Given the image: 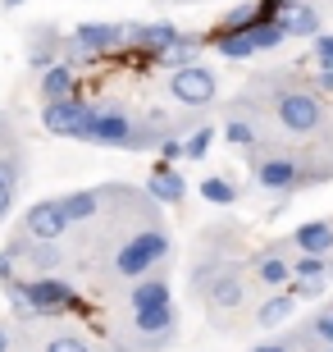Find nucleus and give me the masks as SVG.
<instances>
[{"instance_id":"obj_1","label":"nucleus","mask_w":333,"mask_h":352,"mask_svg":"<svg viewBox=\"0 0 333 352\" xmlns=\"http://www.w3.org/2000/svg\"><path fill=\"white\" fill-rule=\"evenodd\" d=\"M246 101L260 119H274V129L292 142H333V115L315 82L297 69H269L246 78Z\"/></svg>"},{"instance_id":"obj_2","label":"nucleus","mask_w":333,"mask_h":352,"mask_svg":"<svg viewBox=\"0 0 333 352\" xmlns=\"http://www.w3.org/2000/svg\"><path fill=\"white\" fill-rule=\"evenodd\" d=\"M315 142L301 146H251L246 151V165H251V183L260 192H301V188H315V183L333 179V146H324L320 156L310 151Z\"/></svg>"},{"instance_id":"obj_3","label":"nucleus","mask_w":333,"mask_h":352,"mask_svg":"<svg viewBox=\"0 0 333 352\" xmlns=\"http://www.w3.org/2000/svg\"><path fill=\"white\" fill-rule=\"evenodd\" d=\"M165 256H169V229L160 220H151V224H141V229H133V234L115 248L110 270H115L119 279H128V284H133V279H141V274L160 270Z\"/></svg>"},{"instance_id":"obj_4","label":"nucleus","mask_w":333,"mask_h":352,"mask_svg":"<svg viewBox=\"0 0 333 352\" xmlns=\"http://www.w3.org/2000/svg\"><path fill=\"white\" fill-rule=\"evenodd\" d=\"M128 339L133 343H124L119 352H160L169 343H179V307H174V298L128 307Z\"/></svg>"},{"instance_id":"obj_5","label":"nucleus","mask_w":333,"mask_h":352,"mask_svg":"<svg viewBox=\"0 0 333 352\" xmlns=\"http://www.w3.org/2000/svg\"><path fill=\"white\" fill-rule=\"evenodd\" d=\"M133 124H137V115H133L128 105L96 101V105H91V115H87V129H82V138H78V142L124 146V151H128V146H133Z\"/></svg>"},{"instance_id":"obj_6","label":"nucleus","mask_w":333,"mask_h":352,"mask_svg":"<svg viewBox=\"0 0 333 352\" xmlns=\"http://www.w3.org/2000/svg\"><path fill=\"white\" fill-rule=\"evenodd\" d=\"M283 41H288L283 23H246V28H233V32H215L210 46H215L224 60H246V55L274 51V46H283Z\"/></svg>"},{"instance_id":"obj_7","label":"nucleus","mask_w":333,"mask_h":352,"mask_svg":"<svg viewBox=\"0 0 333 352\" xmlns=\"http://www.w3.org/2000/svg\"><path fill=\"white\" fill-rule=\"evenodd\" d=\"M169 96L179 105H187V110H210V105L219 101V78L215 69H205L201 60H192V65L183 69H169Z\"/></svg>"},{"instance_id":"obj_8","label":"nucleus","mask_w":333,"mask_h":352,"mask_svg":"<svg viewBox=\"0 0 333 352\" xmlns=\"http://www.w3.org/2000/svg\"><path fill=\"white\" fill-rule=\"evenodd\" d=\"M201 298H205L210 320H215V325H229V311L238 316V307L246 302V270H242V261H233L229 270H219Z\"/></svg>"},{"instance_id":"obj_9","label":"nucleus","mask_w":333,"mask_h":352,"mask_svg":"<svg viewBox=\"0 0 333 352\" xmlns=\"http://www.w3.org/2000/svg\"><path fill=\"white\" fill-rule=\"evenodd\" d=\"M69 229H73V224H69L60 197H46V201H32V206L23 210V229H19V234H27L32 243H60Z\"/></svg>"},{"instance_id":"obj_10","label":"nucleus","mask_w":333,"mask_h":352,"mask_svg":"<svg viewBox=\"0 0 333 352\" xmlns=\"http://www.w3.org/2000/svg\"><path fill=\"white\" fill-rule=\"evenodd\" d=\"M87 115H91V101H78V96L46 101V105H41V129L55 133V138H82Z\"/></svg>"},{"instance_id":"obj_11","label":"nucleus","mask_w":333,"mask_h":352,"mask_svg":"<svg viewBox=\"0 0 333 352\" xmlns=\"http://www.w3.org/2000/svg\"><path fill=\"white\" fill-rule=\"evenodd\" d=\"M251 274H256L265 288H288L292 284V243L283 238V243H274L269 252H260L256 265H251Z\"/></svg>"},{"instance_id":"obj_12","label":"nucleus","mask_w":333,"mask_h":352,"mask_svg":"<svg viewBox=\"0 0 333 352\" xmlns=\"http://www.w3.org/2000/svg\"><path fill=\"white\" fill-rule=\"evenodd\" d=\"M288 343H292V352H324V348H333V311L320 307L306 325L288 329Z\"/></svg>"},{"instance_id":"obj_13","label":"nucleus","mask_w":333,"mask_h":352,"mask_svg":"<svg viewBox=\"0 0 333 352\" xmlns=\"http://www.w3.org/2000/svg\"><path fill=\"white\" fill-rule=\"evenodd\" d=\"M73 41L87 55H115L124 51V23H82L73 28Z\"/></svg>"},{"instance_id":"obj_14","label":"nucleus","mask_w":333,"mask_h":352,"mask_svg":"<svg viewBox=\"0 0 333 352\" xmlns=\"http://www.w3.org/2000/svg\"><path fill=\"white\" fill-rule=\"evenodd\" d=\"M292 252H306V256H333V220H306L288 234Z\"/></svg>"},{"instance_id":"obj_15","label":"nucleus","mask_w":333,"mask_h":352,"mask_svg":"<svg viewBox=\"0 0 333 352\" xmlns=\"http://www.w3.org/2000/svg\"><path fill=\"white\" fill-rule=\"evenodd\" d=\"M283 32L288 37H320V28H324V10L315 5V0H297L292 10L279 19Z\"/></svg>"},{"instance_id":"obj_16","label":"nucleus","mask_w":333,"mask_h":352,"mask_svg":"<svg viewBox=\"0 0 333 352\" xmlns=\"http://www.w3.org/2000/svg\"><path fill=\"white\" fill-rule=\"evenodd\" d=\"M201 51H205L201 32H179L165 51L155 55V65H160V69H183V65H192V60H201Z\"/></svg>"},{"instance_id":"obj_17","label":"nucleus","mask_w":333,"mask_h":352,"mask_svg":"<svg viewBox=\"0 0 333 352\" xmlns=\"http://www.w3.org/2000/svg\"><path fill=\"white\" fill-rule=\"evenodd\" d=\"M146 188H151V197L165 201V206H183V197H187V179H183L174 165H165V160L151 170V183H146Z\"/></svg>"},{"instance_id":"obj_18","label":"nucleus","mask_w":333,"mask_h":352,"mask_svg":"<svg viewBox=\"0 0 333 352\" xmlns=\"http://www.w3.org/2000/svg\"><path fill=\"white\" fill-rule=\"evenodd\" d=\"M60 206H65L69 224H87V220H96V215H101L105 188H78V192H65V197H60Z\"/></svg>"},{"instance_id":"obj_19","label":"nucleus","mask_w":333,"mask_h":352,"mask_svg":"<svg viewBox=\"0 0 333 352\" xmlns=\"http://www.w3.org/2000/svg\"><path fill=\"white\" fill-rule=\"evenodd\" d=\"M37 91H41V101H65V96H78V74L69 65H60V60H55L51 69H41Z\"/></svg>"},{"instance_id":"obj_20","label":"nucleus","mask_w":333,"mask_h":352,"mask_svg":"<svg viewBox=\"0 0 333 352\" xmlns=\"http://www.w3.org/2000/svg\"><path fill=\"white\" fill-rule=\"evenodd\" d=\"M60 41H65V37H60L55 28H37V32H32V46H27V65L37 69V74H41V69H51L55 60H60Z\"/></svg>"},{"instance_id":"obj_21","label":"nucleus","mask_w":333,"mask_h":352,"mask_svg":"<svg viewBox=\"0 0 333 352\" xmlns=\"http://www.w3.org/2000/svg\"><path fill=\"white\" fill-rule=\"evenodd\" d=\"M292 311H297V298H292V293H283V288H274V293L256 307V325L260 329H274V325H283Z\"/></svg>"},{"instance_id":"obj_22","label":"nucleus","mask_w":333,"mask_h":352,"mask_svg":"<svg viewBox=\"0 0 333 352\" xmlns=\"http://www.w3.org/2000/svg\"><path fill=\"white\" fill-rule=\"evenodd\" d=\"M19 256H23L37 274H55L60 265H65V248H60V243H32V238H27V248L19 252Z\"/></svg>"},{"instance_id":"obj_23","label":"nucleus","mask_w":333,"mask_h":352,"mask_svg":"<svg viewBox=\"0 0 333 352\" xmlns=\"http://www.w3.org/2000/svg\"><path fill=\"white\" fill-rule=\"evenodd\" d=\"M196 192H201L210 206H233V201H238V183L224 179V174H210V179H201Z\"/></svg>"},{"instance_id":"obj_24","label":"nucleus","mask_w":333,"mask_h":352,"mask_svg":"<svg viewBox=\"0 0 333 352\" xmlns=\"http://www.w3.org/2000/svg\"><path fill=\"white\" fill-rule=\"evenodd\" d=\"M41 352H96V348L73 329H55L51 339H41Z\"/></svg>"},{"instance_id":"obj_25","label":"nucleus","mask_w":333,"mask_h":352,"mask_svg":"<svg viewBox=\"0 0 333 352\" xmlns=\"http://www.w3.org/2000/svg\"><path fill=\"white\" fill-rule=\"evenodd\" d=\"M210 142H215V129H210V124H196L192 133H187V138H183V156L187 160H205V151H210Z\"/></svg>"},{"instance_id":"obj_26","label":"nucleus","mask_w":333,"mask_h":352,"mask_svg":"<svg viewBox=\"0 0 333 352\" xmlns=\"http://www.w3.org/2000/svg\"><path fill=\"white\" fill-rule=\"evenodd\" d=\"M246 23H256V0H251V5H233V10L219 19L215 32H233V28H246Z\"/></svg>"},{"instance_id":"obj_27","label":"nucleus","mask_w":333,"mask_h":352,"mask_svg":"<svg viewBox=\"0 0 333 352\" xmlns=\"http://www.w3.org/2000/svg\"><path fill=\"white\" fill-rule=\"evenodd\" d=\"M310 55H315V65H320V69H333V32L310 37Z\"/></svg>"},{"instance_id":"obj_28","label":"nucleus","mask_w":333,"mask_h":352,"mask_svg":"<svg viewBox=\"0 0 333 352\" xmlns=\"http://www.w3.org/2000/svg\"><path fill=\"white\" fill-rule=\"evenodd\" d=\"M320 293H324V279H292V298L297 302H301V298H320Z\"/></svg>"},{"instance_id":"obj_29","label":"nucleus","mask_w":333,"mask_h":352,"mask_svg":"<svg viewBox=\"0 0 333 352\" xmlns=\"http://www.w3.org/2000/svg\"><path fill=\"white\" fill-rule=\"evenodd\" d=\"M155 151H160V160H165V165H174V160L183 156V138H165V142L155 146Z\"/></svg>"},{"instance_id":"obj_30","label":"nucleus","mask_w":333,"mask_h":352,"mask_svg":"<svg viewBox=\"0 0 333 352\" xmlns=\"http://www.w3.org/2000/svg\"><path fill=\"white\" fill-rule=\"evenodd\" d=\"M14 348H19V329L10 320H0V352H14Z\"/></svg>"},{"instance_id":"obj_31","label":"nucleus","mask_w":333,"mask_h":352,"mask_svg":"<svg viewBox=\"0 0 333 352\" xmlns=\"http://www.w3.org/2000/svg\"><path fill=\"white\" fill-rule=\"evenodd\" d=\"M14 197H19V188L0 179V215H10V210H14Z\"/></svg>"},{"instance_id":"obj_32","label":"nucleus","mask_w":333,"mask_h":352,"mask_svg":"<svg viewBox=\"0 0 333 352\" xmlns=\"http://www.w3.org/2000/svg\"><path fill=\"white\" fill-rule=\"evenodd\" d=\"M310 82H315V91H320V96H333V69H320Z\"/></svg>"},{"instance_id":"obj_33","label":"nucleus","mask_w":333,"mask_h":352,"mask_svg":"<svg viewBox=\"0 0 333 352\" xmlns=\"http://www.w3.org/2000/svg\"><path fill=\"white\" fill-rule=\"evenodd\" d=\"M251 352H292V343H288V334H283V339H265V343H256Z\"/></svg>"},{"instance_id":"obj_34","label":"nucleus","mask_w":333,"mask_h":352,"mask_svg":"<svg viewBox=\"0 0 333 352\" xmlns=\"http://www.w3.org/2000/svg\"><path fill=\"white\" fill-rule=\"evenodd\" d=\"M5 279H14V256L10 252H0V284H5Z\"/></svg>"},{"instance_id":"obj_35","label":"nucleus","mask_w":333,"mask_h":352,"mask_svg":"<svg viewBox=\"0 0 333 352\" xmlns=\"http://www.w3.org/2000/svg\"><path fill=\"white\" fill-rule=\"evenodd\" d=\"M19 5H23V0H5V10H19Z\"/></svg>"},{"instance_id":"obj_36","label":"nucleus","mask_w":333,"mask_h":352,"mask_svg":"<svg viewBox=\"0 0 333 352\" xmlns=\"http://www.w3.org/2000/svg\"><path fill=\"white\" fill-rule=\"evenodd\" d=\"M329 311H333V302H329Z\"/></svg>"},{"instance_id":"obj_37","label":"nucleus","mask_w":333,"mask_h":352,"mask_svg":"<svg viewBox=\"0 0 333 352\" xmlns=\"http://www.w3.org/2000/svg\"><path fill=\"white\" fill-rule=\"evenodd\" d=\"M324 352H333V348H324Z\"/></svg>"}]
</instances>
